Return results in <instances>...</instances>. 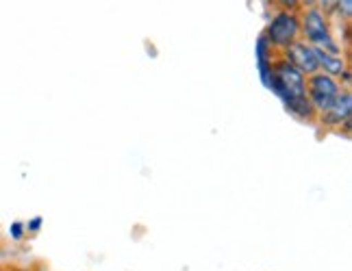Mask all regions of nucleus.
<instances>
[{
  "mask_svg": "<svg viewBox=\"0 0 352 271\" xmlns=\"http://www.w3.org/2000/svg\"><path fill=\"white\" fill-rule=\"evenodd\" d=\"M267 91H272L274 96L283 102L285 111L300 119L307 124H316V111L311 106L307 98V76L300 74L294 65H289L285 59L278 54V59L274 61V70H272V85Z\"/></svg>",
  "mask_w": 352,
  "mask_h": 271,
  "instance_id": "1",
  "label": "nucleus"
},
{
  "mask_svg": "<svg viewBox=\"0 0 352 271\" xmlns=\"http://www.w3.org/2000/svg\"><path fill=\"white\" fill-rule=\"evenodd\" d=\"M298 20H300V39L309 46L342 54L346 48L333 33V22L318 5H307L298 9Z\"/></svg>",
  "mask_w": 352,
  "mask_h": 271,
  "instance_id": "2",
  "label": "nucleus"
},
{
  "mask_svg": "<svg viewBox=\"0 0 352 271\" xmlns=\"http://www.w3.org/2000/svg\"><path fill=\"white\" fill-rule=\"evenodd\" d=\"M300 9V7H298ZM298 9H287V7H276L274 13L270 16L263 37L265 42L272 46L276 54H283L292 44L300 39V20H298Z\"/></svg>",
  "mask_w": 352,
  "mask_h": 271,
  "instance_id": "3",
  "label": "nucleus"
},
{
  "mask_svg": "<svg viewBox=\"0 0 352 271\" xmlns=\"http://www.w3.org/2000/svg\"><path fill=\"white\" fill-rule=\"evenodd\" d=\"M340 93H342V85L337 78H331L322 72L307 76V98L311 106H314L316 115L327 113L333 106V102L340 98Z\"/></svg>",
  "mask_w": 352,
  "mask_h": 271,
  "instance_id": "4",
  "label": "nucleus"
},
{
  "mask_svg": "<svg viewBox=\"0 0 352 271\" xmlns=\"http://www.w3.org/2000/svg\"><path fill=\"white\" fill-rule=\"evenodd\" d=\"M350 117H352V91L350 89H342L340 98L333 102V106L329 108L327 113L318 115L316 124L329 128V130H340L342 128L346 132H350Z\"/></svg>",
  "mask_w": 352,
  "mask_h": 271,
  "instance_id": "5",
  "label": "nucleus"
},
{
  "mask_svg": "<svg viewBox=\"0 0 352 271\" xmlns=\"http://www.w3.org/2000/svg\"><path fill=\"white\" fill-rule=\"evenodd\" d=\"M289 65H294L298 72L305 74V76H314L320 72L318 67V57H316V48L309 46L302 39H298L296 44H292L285 52L280 54Z\"/></svg>",
  "mask_w": 352,
  "mask_h": 271,
  "instance_id": "6",
  "label": "nucleus"
},
{
  "mask_svg": "<svg viewBox=\"0 0 352 271\" xmlns=\"http://www.w3.org/2000/svg\"><path fill=\"white\" fill-rule=\"evenodd\" d=\"M278 59V54L272 50L265 42V37L259 35L254 42V61H256V72H259V80L265 89H270L272 85V70H274V61Z\"/></svg>",
  "mask_w": 352,
  "mask_h": 271,
  "instance_id": "7",
  "label": "nucleus"
},
{
  "mask_svg": "<svg viewBox=\"0 0 352 271\" xmlns=\"http://www.w3.org/2000/svg\"><path fill=\"white\" fill-rule=\"evenodd\" d=\"M316 57H318V67L322 74H327L331 78H337L350 70V63H348V52L342 54H335V52H327V50H320L316 48Z\"/></svg>",
  "mask_w": 352,
  "mask_h": 271,
  "instance_id": "8",
  "label": "nucleus"
},
{
  "mask_svg": "<svg viewBox=\"0 0 352 271\" xmlns=\"http://www.w3.org/2000/svg\"><path fill=\"white\" fill-rule=\"evenodd\" d=\"M333 16H340L342 20H350V16H352V3L350 0H342V3H337L335 5V13Z\"/></svg>",
  "mask_w": 352,
  "mask_h": 271,
  "instance_id": "9",
  "label": "nucleus"
},
{
  "mask_svg": "<svg viewBox=\"0 0 352 271\" xmlns=\"http://www.w3.org/2000/svg\"><path fill=\"white\" fill-rule=\"evenodd\" d=\"M42 226H44V217H39V215L31 217V220L24 224V228H26V235H37L39 230H42Z\"/></svg>",
  "mask_w": 352,
  "mask_h": 271,
  "instance_id": "10",
  "label": "nucleus"
},
{
  "mask_svg": "<svg viewBox=\"0 0 352 271\" xmlns=\"http://www.w3.org/2000/svg\"><path fill=\"white\" fill-rule=\"evenodd\" d=\"M9 237L13 241H22L26 237V228H24V222H13L9 226Z\"/></svg>",
  "mask_w": 352,
  "mask_h": 271,
  "instance_id": "11",
  "label": "nucleus"
},
{
  "mask_svg": "<svg viewBox=\"0 0 352 271\" xmlns=\"http://www.w3.org/2000/svg\"><path fill=\"white\" fill-rule=\"evenodd\" d=\"M16 271H29V269H16Z\"/></svg>",
  "mask_w": 352,
  "mask_h": 271,
  "instance_id": "12",
  "label": "nucleus"
}]
</instances>
